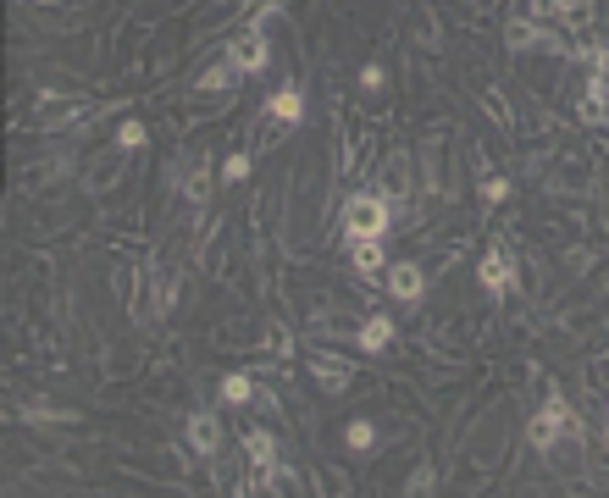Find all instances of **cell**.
Returning a JSON list of instances; mask_svg holds the SVG:
<instances>
[{
	"label": "cell",
	"mask_w": 609,
	"mask_h": 498,
	"mask_svg": "<svg viewBox=\"0 0 609 498\" xmlns=\"http://www.w3.org/2000/svg\"><path fill=\"white\" fill-rule=\"evenodd\" d=\"M394 227V200L383 189H366V194H349L344 200V238L349 244H366V238H388Z\"/></svg>",
	"instance_id": "6da1fadb"
},
{
	"label": "cell",
	"mask_w": 609,
	"mask_h": 498,
	"mask_svg": "<svg viewBox=\"0 0 609 498\" xmlns=\"http://www.w3.org/2000/svg\"><path fill=\"white\" fill-rule=\"evenodd\" d=\"M526 438H532V449H554L560 438L571 443H587V427H582V415L571 410V404L560 399V388H549V399H543V410L526 421Z\"/></svg>",
	"instance_id": "7a4b0ae2"
},
{
	"label": "cell",
	"mask_w": 609,
	"mask_h": 498,
	"mask_svg": "<svg viewBox=\"0 0 609 498\" xmlns=\"http://www.w3.org/2000/svg\"><path fill=\"white\" fill-rule=\"evenodd\" d=\"M222 56L233 61V67H239L244 78H261V72L272 67V45H266L261 28H244V34H233V39L222 45Z\"/></svg>",
	"instance_id": "3957f363"
},
{
	"label": "cell",
	"mask_w": 609,
	"mask_h": 498,
	"mask_svg": "<svg viewBox=\"0 0 609 498\" xmlns=\"http://www.w3.org/2000/svg\"><path fill=\"white\" fill-rule=\"evenodd\" d=\"M183 443H189V454H200V460H216V454H222V443H227L216 410H194L189 421H183Z\"/></svg>",
	"instance_id": "277c9868"
},
{
	"label": "cell",
	"mask_w": 609,
	"mask_h": 498,
	"mask_svg": "<svg viewBox=\"0 0 609 498\" xmlns=\"http://www.w3.org/2000/svg\"><path fill=\"white\" fill-rule=\"evenodd\" d=\"M477 283H482V294H488V299H504V294L515 288V266H510V255H504V244H488V249H482Z\"/></svg>",
	"instance_id": "5b68a950"
},
{
	"label": "cell",
	"mask_w": 609,
	"mask_h": 498,
	"mask_svg": "<svg viewBox=\"0 0 609 498\" xmlns=\"http://www.w3.org/2000/svg\"><path fill=\"white\" fill-rule=\"evenodd\" d=\"M383 288H388V299H399V305H416V299L427 294V272H421L416 261H388Z\"/></svg>",
	"instance_id": "8992f818"
},
{
	"label": "cell",
	"mask_w": 609,
	"mask_h": 498,
	"mask_svg": "<svg viewBox=\"0 0 609 498\" xmlns=\"http://www.w3.org/2000/svg\"><path fill=\"white\" fill-rule=\"evenodd\" d=\"M266 122H277V128H294V122H305V89L299 83H283V89H272L261 106Z\"/></svg>",
	"instance_id": "52a82bcc"
},
{
	"label": "cell",
	"mask_w": 609,
	"mask_h": 498,
	"mask_svg": "<svg viewBox=\"0 0 609 498\" xmlns=\"http://www.w3.org/2000/svg\"><path fill=\"white\" fill-rule=\"evenodd\" d=\"M504 45H510L515 56H526V50H565L560 39H554L543 23H532V17H510V28H504Z\"/></svg>",
	"instance_id": "ba28073f"
},
{
	"label": "cell",
	"mask_w": 609,
	"mask_h": 498,
	"mask_svg": "<svg viewBox=\"0 0 609 498\" xmlns=\"http://www.w3.org/2000/svg\"><path fill=\"white\" fill-rule=\"evenodd\" d=\"M349 266H355V277H360V283H383V272H388L383 238H366V244H349Z\"/></svg>",
	"instance_id": "9c48e42d"
},
{
	"label": "cell",
	"mask_w": 609,
	"mask_h": 498,
	"mask_svg": "<svg viewBox=\"0 0 609 498\" xmlns=\"http://www.w3.org/2000/svg\"><path fill=\"white\" fill-rule=\"evenodd\" d=\"M360 355H383V349H394V316H366L355 332Z\"/></svg>",
	"instance_id": "30bf717a"
},
{
	"label": "cell",
	"mask_w": 609,
	"mask_h": 498,
	"mask_svg": "<svg viewBox=\"0 0 609 498\" xmlns=\"http://www.w3.org/2000/svg\"><path fill=\"white\" fill-rule=\"evenodd\" d=\"M244 454H250L255 471H277V465H283V454H277V438H272L266 427H250V432H244Z\"/></svg>",
	"instance_id": "8fae6325"
},
{
	"label": "cell",
	"mask_w": 609,
	"mask_h": 498,
	"mask_svg": "<svg viewBox=\"0 0 609 498\" xmlns=\"http://www.w3.org/2000/svg\"><path fill=\"white\" fill-rule=\"evenodd\" d=\"M233 78H239V67L222 56L216 67H205V72H200V83H194V89H200L205 100H222V95H233Z\"/></svg>",
	"instance_id": "7c38bea8"
},
{
	"label": "cell",
	"mask_w": 609,
	"mask_h": 498,
	"mask_svg": "<svg viewBox=\"0 0 609 498\" xmlns=\"http://www.w3.org/2000/svg\"><path fill=\"white\" fill-rule=\"evenodd\" d=\"M216 393H222V404L244 410V404H255V377H250V371H227L222 388H216Z\"/></svg>",
	"instance_id": "4fadbf2b"
},
{
	"label": "cell",
	"mask_w": 609,
	"mask_h": 498,
	"mask_svg": "<svg viewBox=\"0 0 609 498\" xmlns=\"http://www.w3.org/2000/svg\"><path fill=\"white\" fill-rule=\"evenodd\" d=\"M399 493H405V498H427V493H438V465L421 460L416 471L405 476V487H399Z\"/></svg>",
	"instance_id": "5bb4252c"
},
{
	"label": "cell",
	"mask_w": 609,
	"mask_h": 498,
	"mask_svg": "<svg viewBox=\"0 0 609 498\" xmlns=\"http://www.w3.org/2000/svg\"><path fill=\"white\" fill-rule=\"evenodd\" d=\"M311 371H316V382H322L327 393H344L349 388V366H333L327 355H311Z\"/></svg>",
	"instance_id": "9a60e30c"
},
{
	"label": "cell",
	"mask_w": 609,
	"mask_h": 498,
	"mask_svg": "<svg viewBox=\"0 0 609 498\" xmlns=\"http://www.w3.org/2000/svg\"><path fill=\"white\" fill-rule=\"evenodd\" d=\"M344 443H349V454H371L377 449V427H371L366 415H355V421L344 427Z\"/></svg>",
	"instance_id": "2e32d148"
},
{
	"label": "cell",
	"mask_w": 609,
	"mask_h": 498,
	"mask_svg": "<svg viewBox=\"0 0 609 498\" xmlns=\"http://www.w3.org/2000/svg\"><path fill=\"white\" fill-rule=\"evenodd\" d=\"M250 172H255V155H250V150H233V155L222 161V178H216V183H227V189H239V183L250 178Z\"/></svg>",
	"instance_id": "e0dca14e"
},
{
	"label": "cell",
	"mask_w": 609,
	"mask_h": 498,
	"mask_svg": "<svg viewBox=\"0 0 609 498\" xmlns=\"http://www.w3.org/2000/svg\"><path fill=\"white\" fill-rule=\"evenodd\" d=\"M211 183H216V178H211V166L200 161L189 178H183V200H189V205H205V200H211Z\"/></svg>",
	"instance_id": "ac0fdd59"
},
{
	"label": "cell",
	"mask_w": 609,
	"mask_h": 498,
	"mask_svg": "<svg viewBox=\"0 0 609 498\" xmlns=\"http://www.w3.org/2000/svg\"><path fill=\"white\" fill-rule=\"evenodd\" d=\"M111 144H117L122 155H133V150H144V144H150V133H144V122H122V128L111 133Z\"/></svg>",
	"instance_id": "d6986e66"
},
{
	"label": "cell",
	"mask_w": 609,
	"mask_h": 498,
	"mask_svg": "<svg viewBox=\"0 0 609 498\" xmlns=\"http://www.w3.org/2000/svg\"><path fill=\"white\" fill-rule=\"evenodd\" d=\"M17 415L34 421V427H39V421H78V410H61V404H23Z\"/></svg>",
	"instance_id": "ffe728a7"
},
{
	"label": "cell",
	"mask_w": 609,
	"mask_h": 498,
	"mask_svg": "<svg viewBox=\"0 0 609 498\" xmlns=\"http://www.w3.org/2000/svg\"><path fill=\"white\" fill-rule=\"evenodd\" d=\"M388 89V67L383 61H366V67H360V95H383Z\"/></svg>",
	"instance_id": "44dd1931"
},
{
	"label": "cell",
	"mask_w": 609,
	"mask_h": 498,
	"mask_svg": "<svg viewBox=\"0 0 609 498\" xmlns=\"http://www.w3.org/2000/svg\"><path fill=\"white\" fill-rule=\"evenodd\" d=\"M266 349H272V355H294V338H288L283 321H266Z\"/></svg>",
	"instance_id": "7402d4cb"
},
{
	"label": "cell",
	"mask_w": 609,
	"mask_h": 498,
	"mask_svg": "<svg viewBox=\"0 0 609 498\" xmlns=\"http://www.w3.org/2000/svg\"><path fill=\"white\" fill-rule=\"evenodd\" d=\"M510 200V178H482V205H499Z\"/></svg>",
	"instance_id": "603a6c76"
},
{
	"label": "cell",
	"mask_w": 609,
	"mask_h": 498,
	"mask_svg": "<svg viewBox=\"0 0 609 498\" xmlns=\"http://www.w3.org/2000/svg\"><path fill=\"white\" fill-rule=\"evenodd\" d=\"M549 12H554V0H521V17H532V23H543Z\"/></svg>",
	"instance_id": "cb8c5ba5"
},
{
	"label": "cell",
	"mask_w": 609,
	"mask_h": 498,
	"mask_svg": "<svg viewBox=\"0 0 609 498\" xmlns=\"http://www.w3.org/2000/svg\"><path fill=\"white\" fill-rule=\"evenodd\" d=\"M604 415H609V404H604Z\"/></svg>",
	"instance_id": "d4e9b609"
}]
</instances>
